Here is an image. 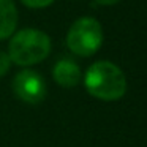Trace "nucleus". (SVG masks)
<instances>
[{
	"instance_id": "obj_1",
	"label": "nucleus",
	"mask_w": 147,
	"mask_h": 147,
	"mask_svg": "<svg viewBox=\"0 0 147 147\" xmlns=\"http://www.w3.org/2000/svg\"><path fill=\"white\" fill-rule=\"evenodd\" d=\"M84 86L93 98L115 101L127 92V78L115 63L98 60L87 68L84 74Z\"/></svg>"
},
{
	"instance_id": "obj_2",
	"label": "nucleus",
	"mask_w": 147,
	"mask_h": 147,
	"mask_svg": "<svg viewBox=\"0 0 147 147\" xmlns=\"http://www.w3.org/2000/svg\"><path fill=\"white\" fill-rule=\"evenodd\" d=\"M51 52V38L38 29H22L13 33L8 45L11 62L19 67H32L45 60Z\"/></svg>"
},
{
	"instance_id": "obj_3",
	"label": "nucleus",
	"mask_w": 147,
	"mask_h": 147,
	"mask_svg": "<svg viewBox=\"0 0 147 147\" xmlns=\"http://www.w3.org/2000/svg\"><path fill=\"white\" fill-rule=\"evenodd\" d=\"M103 45V27L93 18H79L67 33V46L79 57H90Z\"/></svg>"
},
{
	"instance_id": "obj_4",
	"label": "nucleus",
	"mask_w": 147,
	"mask_h": 147,
	"mask_svg": "<svg viewBox=\"0 0 147 147\" xmlns=\"http://www.w3.org/2000/svg\"><path fill=\"white\" fill-rule=\"evenodd\" d=\"M11 87L14 95L27 105H38L46 98V93H48L45 78L35 70L19 71L13 78Z\"/></svg>"
},
{
	"instance_id": "obj_5",
	"label": "nucleus",
	"mask_w": 147,
	"mask_h": 147,
	"mask_svg": "<svg viewBox=\"0 0 147 147\" xmlns=\"http://www.w3.org/2000/svg\"><path fill=\"white\" fill-rule=\"evenodd\" d=\"M52 78H54V81L59 86L71 89V87H76L81 82L82 73H81L79 65L74 60H71V59H60L54 65V68H52Z\"/></svg>"
},
{
	"instance_id": "obj_6",
	"label": "nucleus",
	"mask_w": 147,
	"mask_h": 147,
	"mask_svg": "<svg viewBox=\"0 0 147 147\" xmlns=\"http://www.w3.org/2000/svg\"><path fill=\"white\" fill-rule=\"evenodd\" d=\"M18 26V8L14 0H0V41L11 38Z\"/></svg>"
},
{
	"instance_id": "obj_7",
	"label": "nucleus",
	"mask_w": 147,
	"mask_h": 147,
	"mask_svg": "<svg viewBox=\"0 0 147 147\" xmlns=\"http://www.w3.org/2000/svg\"><path fill=\"white\" fill-rule=\"evenodd\" d=\"M11 65H13V62H11L10 55H8V52L0 51V78L5 76V74L10 71Z\"/></svg>"
},
{
	"instance_id": "obj_8",
	"label": "nucleus",
	"mask_w": 147,
	"mask_h": 147,
	"mask_svg": "<svg viewBox=\"0 0 147 147\" xmlns=\"http://www.w3.org/2000/svg\"><path fill=\"white\" fill-rule=\"evenodd\" d=\"M21 2H22V5H26V7L38 10V8H46V7H49V5L54 2V0H21Z\"/></svg>"
},
{
	"instance_id": "obj_9",
	"label": "nucleus",
	"mask_w": 147,
	"mask_h": 147,
	"mask_svg": "<svg viewBox=\"0 0 147 147\" xmlns=\"http://www.w3.org/2000/svg\"><path fill=\"white\" fill-rule=\"evenodd\" d=\"M98 5H105V7H111V5H115L119 3L120 0H95Z\"/></svg>"
}]
</instances>
